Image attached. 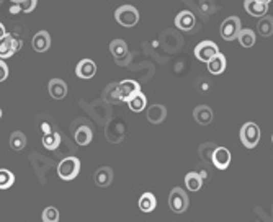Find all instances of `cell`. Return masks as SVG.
Returning a JSON list of instances; mask_svg holds the SVG:
<instances>
[{"label":"cell","mask_w":273,"mask_h":222,"mask_svg":"<svg viewBox=\"0 0 273 222\" xmlns=\"http://www.w3.org/2000/svg\"><path fill=\"white\" fill-rule=\"evenodd\" d=\"M80 171V160L77 157H65L57 165V175L64 182H71Z\"/></svg>","instance_id":"6da1fadb"},{"label":"cell","mask_w":273,"mask_h":222,"mask_svg":"<svg viewBox=\"0 0 273 222\" xmlns=\"http://www.w3.org/2000/svg\"><path fill=\"white\" fill-rule=\"evenodd\" d=\"M115 18L125 28H133L139 21V12L133 5H121L117 12H115Z\"/></svg>","instance_id":"7a4b0ae2"},{"label":"cell","mask_w":273,"mask_h":222,"mask_svg":"<svg viewBox=\"0 0 273 222\" xmlns=\"http://www.w3.org/2000/svg\"><path fill=\"white\" fill-rule=\"evenodd\" d=\"M221 36L224 41H234L239 38V33L242 31V23L239 16H229L221 23Z\"/></svg>","instance_id":"3957f363"},{"label":"cell","mask_w":273,"mask_h":222,"mask_svg":"<svg viewBox=\"0 0 273 222\" xmlns=\"http://www.w3.org/2000/svg\"><path fill=\"white\" fill-rule=\"evenodd\" d=\"M169 206L173 212H177V214L185 212L190 206V198L185 193V190H181V188H173L169 194Z\"/></svg>","instance_id":"277c9868"},{"label":"cell","mask_w":273,"mask_h":222,"mask_svg":"<svg viewBox=\"0 0 273 222\" xmlns=\"http://www.w3.org/2000/svg\"><path fill=\"white\" fill-rule=\"evenodd\" d=\"M260 141V128L255 122H245L241 128V142L247 149H254Z\"/></svg>","instance_id":"5b68a950"},{"label":"cell","mask_w":273,"mask_h":222,"mask_svg":"<svg viewBox=\"0 0 273 222\" xmlns=\"http://www.w3.org/2000/svg\"><path fill=\"white\" fill-rule=\"evenodd\" d=\"M219 54V47L213 41H201L200 44L195 47V56L198 61L208 64L214 56Z\"/></svg>","instance_id":"8992f818"},{"label":"cell","mask_w":273,"mask_h":222,"mask_svg":"<svg viewBox=\"0 0 273 222\" xmlns=\"http://www.w3.org/2000/svg\"><path fill=\"white\" fill-rule=\"evenodd\" d=\"M21 41L16 39L13 35H5L2 38V43H0V57L7 59V57H12L18 49L21 47Z\"/></svg>","instance_id":"52a82bcc"},{"label":"cell","mask_w":273,"mask_h":222,"mask_svg":"<svg viewBox=\"0 0 273 222\" xmlns=\"http://www.w3.org/2000/svg\"><path fill=\"white\" fill-rule=\"evenodd\" d=\"M139 92H141V87L136 80L128 79V80H123L118 84V95L121 98V102L128 103L131 98H133L134 95H138Z\"/></svg>","instance_id":"ba28073f"},{"label":"cell","mask_w":273,"mask_h":222,"mask_svg":"<svg viewBox=\"0 0 273 222\" xmlns=\"http://www.w3.org/2000/svg\"><path fill=\"white\" fill-rule=\"evenodd\" d=\"M211 162L218 170H226L231 163V152L226 149V147H216V151L213 152Z\"/></svg>","instance_id":"9c48e42d"},{"label":"cell","mask_w":273,"mask_h":222,"mask_svg":"<svg viewBox=\"0 0 273 222\" xmlns=\"http://www.w3.org/2000/svg\"><path fill=\"white\" fill-rule=\"evenodd\" d=\"M31 46L36 53H46L48 49L51 47V36H49V33L44 30L38 31L36 35L33 36Z\"/></svg>","instance_id":"30bf717a"},{"label":"cell","mask_w":273,"mask_h":222,"mask_svg":"<svg viewBox=\"0 0 273 222\" xmlns=\"http://www.w3.org/2000/svg\"><path fill=\"white\" fill-rule=\"evenodd\" d=\"M244 8H245L249 15L257 16V18H262V16H265L267 12H268V4L262 2V0H245Z\"/></svg>","instance_id":"8fae6325"},{"label":"cell","mask_w":273,"mask_h":222,"mask_svg":"<svg viewBox=\"0 0 273 222\" xmlns=\"http://www.w3.org/2000/svg\"><path fill=\"white\" fill-rule=\"evenodd\" d=\"M76 73H77L79 79H85V80L92 79L95 73H97V64L92 59H82L77 64Z\"/></svg>","instance_id":"7c38bea8"},{"label":"cell","mask_w":273,"mask_h":222,"mask_svg":"<svg viewBox=\"0 0 273 222\" xmlns=\"http://www.w3.org/2000/svg\"><path fill=\"white\" fill-rule=\"evenodd\" d=\"M195 15L190 12V10H184L180 12L177 16H175V27L181 31H190L195 28Z\"/></svg>","instance_id":"4fadbf2b"},{"label":"cell","mask_w":273,"mask_h":222,"mask_svg":"<svg viewBox=\"0 0 273 222\" xmlns=\"http://www.w3.org/2000/svg\"><path fill=\"white\" fill-rule=\"evenodd\" d=\"M167 118V108L164 105H151L147 108V121L152 125H161Z\"/></svg>","instance_id":"5bb4252c"},{"label":"cell","mask_w":273,"mask_h":222,"mask_svg":"<svg viewBox=\"0 0 273 222\" xmlns=\"http://www.w3.org/2000/svg\"><path fill=\"white\" fill-rule=\"evenodd\" d=\"M49 95H51L54 100H62V98L67 95V85H65V82L61 79H53L49 80Z\"/></svg>","instance_id":"9a60e30c"},{"label":"cell","mask_w":273,"mask_h":222,"mask_svg":"<svg viewBox=\"0 0 273 222\" xmlns=\"http://www.w3.org/2000/svg\"><path fill=\"white\" fill-rule=\"evenodd\" d=\"M193 118H195V121L198 122V125L208 126L210 122L213 121V110L210 108L208 105H200V106H196V108L193 110Z\"/></svg>","instance_id":"2e32d148"},{"label":"cell","mask_w":273,"mask_h":222,"mask_svg":"<svg viewBox=\"0 0 273 222\" xmlns=\"http://www.w3.org/2000/svg\"><path fill=\"white\" fill-rule=\"evenodd\" d=\"M95 180V185L100 186V188H106L110 186L113 182V170L110 167H100L94 175Z\"/></svg>","instance_id":"e0dca14e"},{"label":"cell","mask_w":273,"mask_h":222,"mask_svg":"<svg viewBox=\"0 0 273 222\" xmlns=\"http://www.w3.org/2000/svg\"><path fill=\"white\" fill-rule=\"evenodd\" d=\"M110 51L115 59L118 61V64H123V59L128 57V44L123 39H115L110 44Z\"/></svg>","instance_id":"ac0fdd59"},{"label":"cell","mask_w":273,"mask_h":222,"mask_svg":"<svg viewBox=\"0 0 273 222\" xmlns=\"http://www.w3.org/2000/svg\"><path fill=\"white\" fill-rule=\"evenodd\" d=\"M92 137H94V133L90 126H80L76 129V133H74V139H76V142L79 145H88L92 142Z\"/></svg>","instance_id":"d6986e66"},{"label":"cell","mask_w":273,"mask_h":222,"mask_svg":"<svg viewBox=\"0 0 273 222\" xmlns=\"http://www.w3.org/2000/svg\"><path fill=\"white\" fill-rule=\"evenodd\" d=\"M185 186L190 191H200L203 186V177L196 171H190L185 175Z\"/></svg>","instance_id":"ffe728a7"},{"label":"cell","mask_w":273,"mask_h":222,"mask_svg":"<svg viewBox=\"0 0 273 222\" xmlns=\"http://www.w3.org/2000/svg\"><path fill=\"white\" fill-rule=\"evenodd\" d=\"M224 69H226V57L221 53L218 56H214L208 62V70H210V73H213V76H219V73L224 72Z\"/></svg>","instance_id":"44dd1931"},{"label":"cell","mask_w":273,"mask_h":222,"mask_svg":"<svg viewBox=\"0 0 273 222\" xmlns=\"http://www.w3.org/2000/svg\"><path fill=\"white\" fill-rule=\"evenodd\" d=\"M257 31L260 33L263 38L271 36L273 35V16H270V15L262 16V18L259 20V23H257Z\"/></svg>","instance_id":"7402d4cb"},{"label":"cell","mask_w":273,"mask_h":222,"mask_svg":"<svg viewBox=\"0 0 273 222\" xmlns=\"http://www.w3.org/2000/svg\"><path fill=\"white\" fill-rule=\"evenodd\" d=\"M43 145L48 151H56L61 145V134L57 131H51L43 136Z\"/></svg>","instance_id":"603a6c76"},{"label":"cell","mask_w":273,"mask_h":222,"mask_svg":"<svg viewBox=\"0 0 273 222\" xmlns=\"http://www.w3.org/2000/svg\"><path fill=\"white\" fill-rule=\"evenodd\" d=\"M157 206V200L152 193H144L139 198V209L143 212H152Z\"/></svg>","instance_id":"cb8c5ba5"},{"label":"cell","mask_w":273,"mask_h":222,"mask_svg":"<svg viewBox=\"0 0 273 222\" xmlns=\"http://www.w3.org/2000/svg\"><path fill=\"white\" fill-rule=\"evenodd\" d=\"M128 106H129L131 111L141 113V111H143L146 106H147V98H146V95L139 92L138 95H134V96L128 102Z\"/></svg>","instance_id":"d4e9b609"},{"label":"cell","mask_w":273,"mask_h":222,"mask_svg":"<svg viewBox=\"0 0 273 222\" xmlns=\"http://www.w3.org/2000/svg\"><path fill=\"white\" fill-rule=\"evenodd\" d=\"M25 145H27V136H25L23 133H20V131L12 133V136H10V147L12 149L20 152V151L25 149Z\"/></svg>","instance_id":"484cf974"},{"label":"cell","mask_w":273,"mask_h":222,"mask_svg":"<svg viewBox=\"0 0 273 222\" xmlns=\"http://www.w3.org/2000/svg\"><path fill=\"white\" fill-rule=\"evenodd\" d=\"M239 43H241L242 47H252L255 44V33L249 28H244L241 33H239Z\"/></svg>","instance_id":"4316f807"},{"label":"cell","mask_w":273,"mask_h":222,"mask_svg":"<svg viewBox=\"0 0 273 222\" xmlns=\"http://www.w3.org/2000/svg\"><path fill=\"white\" fill-rule=\"evenodd\" d=\"M15 182V177L10 170H7V168H2L0 170V188L2 190H8Z\"/></svg>","instance_id":"83f0119b"},{"label":"cell","mask_w":273,"mask_h":222,"mask_svg":"<svg viewBox=\"0 0 273 222\" xmlns=\"http://www.w3.org/2000/svg\"><path fill=\"white\" fill-rule=\"evenodd\" d=\"M59 211H57V208L54 206H48L44 211H43V216H41V219H43V222H59Z\"/></svg>","instance_id":"f1b7e54d"},{"label":"cell","mask_w":273,"mask_h":222,"mask_svg":"<svg viewBox=\"0 0 273 222\" xmlns=\"http://www.w3.org/2000/svg\"><path fill=\"white\" fill-rule=\"evenodd\" d=\"M36 4H38V0H20L18 5L20 7V10L25 12V13H31L33 10L36 8Z\"/></svg>","instance_id":"f546056e"},{"label":"cell","mask_w":273,"mask_h":222,"mask_svg":"<svg viewBox=\"0 0 273 222\" xmlns=\"http://www.w3.org/2000/svg\"><path fill=\"white\" fill-rule=\"evenodd\" d=\"M216 151V145H214L213 142H208V144H203L200 147V154H201V157L204 159H213V152Z\"/></svg>","instance_id":"4dcf8cb0"},{"label":"cell","mask_w":273,"mask_h":222,"mask_svg":"<svg viewBox=\"0 0 273 222\" xmlns=\"http://www.w3.org/2000/svg\"><path fill=\"white\" fill-rule=\"evenodd\" d=\"M7 77H8V67L2 59V62H0V82L7 80Z\"/></svg>","instance_id":"1f68e13d"},{"label":"cell","mask_w":273,"mask_h":222,"mask_svg":"<svg viewBox=\"0 0 273 222\" xmlns=\"http://www.w3.org/2000/svg\"><path fill=\"white\" fill-rule=\"evenodd\" d=\"M10 2H13V4H18V2H20V0H10Z\"/></svg>","instance_id":"d6a6232c"},{"label":"cell","mask_w":273,"mask_h":222,"mask_svg":"<svg viewBox=\"0 0 273 222\" xmlns=\"http://www.w3.org/2000/svg\"><path fill=\"white\" fill-rule=\"evenodd\" d=\"M262 2H265V4H270V2H271V0H262Z\"/></svg>","instance_id":"836d02e7"},{"label":"cell","mask_w":273,"mask_h":222,"mask_svg":"<svg viewBox=\"0 0 273 222\" xmlns=\"http://www.w3.org/2000/svg\"><path fill=\"white\" fill-rule=\"evenodd\" d=\"M271 142H273V136H271Z\"/></svg>","instance_id":"e575fe53"}]
</instances>
